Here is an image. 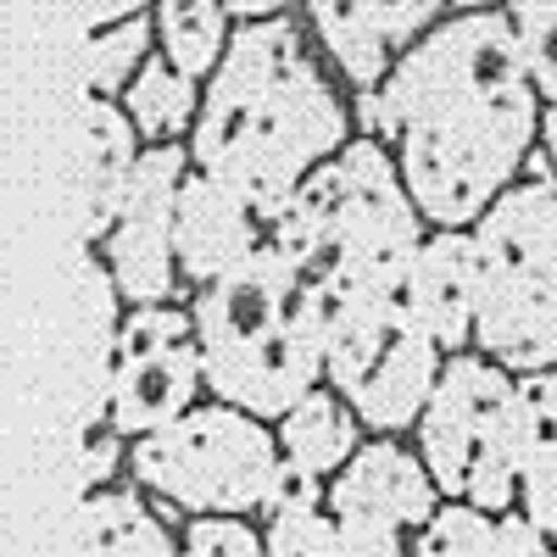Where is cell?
<instances>
[{"instance_id":"cell-1","label":"cell","mask_w":557,"mask_h":557,"mask_svg":"<svg viewBox=\"0 0 557 557\" xmlns=\"http://www.w3.org/2000/svg\"><path fill=\"white\" fill-rule=\"evenodd\" d=\"M351 112L396 157L430 228H474L541 157L546 123L507 7L451 12Z\"/></svg>"},{"instance_id":"cell-2","label":"cell","mask_w":557,"mask_h":557,"mask_svg":"<svg viewBox=\"0 0 557 557\" xmlns=\"http://www.w3.org/2000/svg\"><path fill=\"white\" fill-rule=\"evenodd\" d=\"M357 139V112L307 34L301 12L235 28L223 67L207 78L190 168L235 190L262 223Z\"/></svg>"},{"instance_id":"cell-3","label":"cell","mask_w":557,"mask_h":557,"mask_svg":"<svg viewBox=\"0 0 557 557\" xmlns=\"http://www.w3.org/2000/svg\"><path fill=\"white\" fill-rule=\"evenodd\" d=\"M207 396L278 424L301 396L330 385V318L335 301L296 268V257L262 240L240 268L190 296Z\"/></svg>"},{"instance_id":"cell-4","label":"cell","mask_w":557,"mask_h":557,"mask_svg":"<svg viewBox=\"0 0 557 557\" xmlns=\"http://www.w3.org/2000/svg\"><path fill=\"white\" fill-rule=\"evenodd\" d=\"M268 240L285 246L330 301H351L401 290L418 246L430 240V223L412 207L396 157L380 139L357 134L268 223Z\"/></svg>"},{"instance_id":"cell-5","label":"cell","mask_w":557,"mask_h":557,"mask_svg":"<svg viewBox=\"0 0 557 557\" xmlns=\"http://www.w3.org/2000/svg\"><path fill=\"white\" fill-rule=\"evenodd\" d=\"M474 351L507 374L557 368V173L524 168L474 228Z\"/></svg>"},{"instance_id":"cell-6","label":"cell","mask_w":557,"mask_h":557,"mask_svg":"<svg viewBox=\"0 0 557 557\" xmlns=\"http://www.w3.org/2000/svg\"><path fill=\"white\" fill-rule=\"evenodd\" d=\"M290 462L278 451V430L228 401H201L168 430L128 446V480L178 519H268L285 491Z\"/></svg>"},{"instance_id":"cell-7","label":"cell","mask_w":557,"mask_h":557,"mask_svg":"<svg viewBox=\"0 0 557 557\" xmlns=\"http://www.w3.org/2000/svg\"><path fill=\"white\" fill-rule=\"evenodd\" d=\"M412 446L446 502L519 513V374L480 351L446 357Z\"/></svg>"},{"instance_id":"cell-8","label":"cell","mask_w":557,"mask_h":557,"mask_svg":"<svg viewBox=\"0 0 557 557\" xmlns=\"http://www.w3.org/2000/svg\"><path fill=\"white\" fill-rule=\"evenodd\" d=\"M446 351L424 335L401 290L335 301L330 318V391L362 418L368 435H412L430 407Z\"/></svg>"},{"instance_id":"cell-9","label":"cell","mask_w":557,"mask_h":557,"mask_svg":"<svg viewBox=\"0 0 557 557\" xmlns=\"http://www.w3.org/2000/svg\"><path fill=\"white\" fill-rule=\"evenodd\" d=\"M207 368L190 301L173 307H128L101 374V401L89 412V430H117L128 446L168 430L173 418L201 407Z\"/></svg>"},{"instance_id":"cell-10","label":"cell","mask_w":557,"mask_h":557,"mask_svg":"<svg viewBox=\"0 0 557 557\" xmlns=\"http://www.w3.org/2000/svg\"><path fill=\"white\" fill-rule=\"evenodd\" d=\"M323 507L362 557H412L446 496L424 469L412 435H368L362 451L330 480Z\"/></svg>"},{"instance_id":"cell-11","label":"cell","mask_w":557,"mask_h":557,"mask_svg":"<svg viewBox=\"0 0 557 557\" xmlns=\"http://www.w3.org/2000/svg\"><path fill=\"white\" fill-rule=\"evenodd\" d=\"M184 178H190V146H146L112 235L96 246L101 268L112 273L117 301L128 307L190 301L178 273V251H173V212H178Z\"/></svg>"},{"instance_id":"cell-12","label":"cell","mask_w":557,"mask_h":557,"mask_svg":"<svg viewBox=\"0 0 557 557\" xmlns=\"http://www.w3.org/2000/svg\"><path fill=\"white\" fill-rule=\"evenodd\" d=\"M301 17L330 73L357 101V96H380V84L396 73V62L451 12L441 0H312V7H301Z\"/></svg>"},{"instance_id":"cell-13","label":"cell","mask_w":557,"mask_h":557,"mask_svg":"<svg viewBox=\"0 0 557 557\" xmlns=\"http://www.w3.org/2000/svg\"><path fill=\"white\" fill-rule=\"evenodd\" d=\"M268 240V223L235 196L223 190L218 178L196 173L184 178L178 190V212H173V251H178V273H184V290H207L228 268H240L257 246Z\"/></svg>"},{"instance_id":"cell-14","label":"cell","mask_w":557,"mask_h":557,"mask_svg":"<svg viewBox=\"0 0 557 557\" xmlns=\"http://www.w3.org/2000/svg\"><path fill=\"white\" fill-rule=\"evenodd\" d=\"M401 301L446 357L474 351V235L469 228H430V240L418 246L401 278Z\"/></svg>"},{"instance_id":"cell-15","label":"cell","mask_w":557,"mask_h":557,"mask_svg":"<svg viewBox=\"0 0 557 557\" xmlns=\"http://www.w3.org/2000/svg\"><path fill=\"white\" fill-rule=\"evenodd\" d=\"M178 513L151 502L139 485H112L84 496V546L89 557H184Z\"/></svg>"},{"instance_id":"cell-16","label":"cell","mask_w":557,"mask_h":557,"mask_svg":"<svg viewBox=\"0 0 557 557\" xmlns=\"http://www.w3.org/2000/svg\"><path fill=\"white\" fill-rule=\"evenodd\" d=\"M519 513L557 541V368L519 380Z\"/></svg>"},{"instance_id":"cell-17","label":"cell","mask_w":557,"mask_h":557,"mask_svg":"<svg viewBox=\"0 0 557 557\" xmlns=\"http://www.w3.org/2000/svg\"><path fill=\"white\" fill-rule=\"evenodd\" d=\"M273 430H278V451H285V462L301 469V474H312V480H335L368 441L362 418L330 385H318L312 396H301Z\"/></svg>"},{"instance_id":"cell-18","label":"cell","mask_w":557,"mask_h":557,"mask_svg":"<svg viewBox=\"0 0 557 557\" xmlns=\"http://www.w3.org/2000/svg\"><path fill=\"white\" fill-rule=\"evenodd\" d=\"M89 139H96V157H89V251H96L123 212V196L139 173V157H146V139L128 123L123 101L89 107Z\"/></svg>"},{"instance_id":"cell-19","label":"cell","mask_w":557,"mask_h":557,"mask_svg":"<svg viewBox=\"0 0 557 557\" xmlns=\"http://www.w3.org/2000/svg\"><path fill=\"white\" fill-rule=\"evenodd\" d=\"M541 552L546 535L524 513H480L469 502H446L412 546V557H541Z\"/></svg>"},{"instance_id":"cell-20","label":"cell","mask_w":557,"mask_h":557,"mask_svg":"<svg viewBox=\"0 0 557 557\" xmlns=\"http://www.w3.org/2000/svg\"><path fill=\"white\" fill-rule=\"evenodd\" d=\"M201 96H207V84L184 78V73L157 51V57L146 62V73L128 84L123 112H128V123L139 128V139H146V146H190V134H196V123H201Z\"/></svg>"},{"instance_id":"cell-21","label":"cell","mask_w":557,"mask_h":557,"mask_svg":"<svg viewBox=\"0 0 557 557\" xmlns=\"http://www.w3.org/2000/svg\"><path fill=\"white\" fill-rule=\"evenodd\" d=\"M151 12H157V51L184 78L207 84L223 67L228 45H235V17H228V7L223 0H162Z\"/></svg>"},{"instance_id":"cell-22","label":"cell","mask_w":557,"mask_h":557,"mask_svg":"<svg viewBox=\"0 0 557 557\" xmlns=\"http://www.w3.org/2000/svg\"><path fill=\"white\" fill-rule=\"evenodd\" d=\"M151 57H157V12H128L123 23H107L96 45H89V89H96V101H123Z\"/></svg>"},{"instance_id":"cell-23","label":"cell","mask_w":557,"mask_h":557,"mask_svg":"<svg viewBox=\"0 0 557 557\" xmlns=\"http://www.w3.org/2000/svg\"><path fill=\"white\" fill-rule=\"evenodd\" d=\"M262 541H268V557H362L341 535V524L330 519L323 496L278 502L273 513L262 519Z\"/></svg>"},{"instance_id":"cell-24","label":"cell","mask_w":557,"mask_h":557,"mask_svg":"<svg viewBox=\"0 0 557 557\" xmlns=\"http://www.w3.org/2000/svg\"><path fill=\"white\" fill-rule=\"evenodd\" d=\"M507 17H513L519 51H524V67L541 89V101L557 107V0H513Z\"/></svg>"},{"instance_id":"cell-25","label":"cell","mask_w":557,"mask_h":557,"mask_svg":"<svg viewBox=\"0 0 557 557\" xmlns=\"http://www.w3.org/2000/svg\"><path fill=\"white\" fill-rule=\"evenodd\" d=\"M178 535H184V557H268V541H262L257 519L207 513V519H184Z\"/></svg>"},{"instance_id":"cell-26","label":"cell","mask_w":557,"mask_h":557,"mask_svg":"<svg viewBox=\"0 0 557 557\" xmlns=\"http://www.w3.org/2000/svg\"><path fill=\"white\" fill-rule=\"evenodd\" d=\"M117 469H128V441L117 430H89L84 435V496H96V491H112Z\"/></svg>"},{"instance_id":"cell-27","label":"cell","mask_w":557,"mask_h":557,"mask_svg":"<svg viewBox=\"0 0 557 557\" xmlns=\"http://www.w3.org/2000/svg\"><path fill=\"white\" fill-rule=\"evenodd\" d=\"M541 157L557 173V107H546V123H541Z\"/></svg>"},{"instance_id":"cell-28","label":"cell","mask_w":557,"mask_h":557,"mask_svg":"<svg viewBox=\"0 0 557 557\" xmlns=\"http://www.w3.org/2000/svg\"><path fill=\"white\" fill-rule=\"evenodd\" d=\"M541 557H557V541H546V552H541Z\"/></svg>"}]
</instances>
